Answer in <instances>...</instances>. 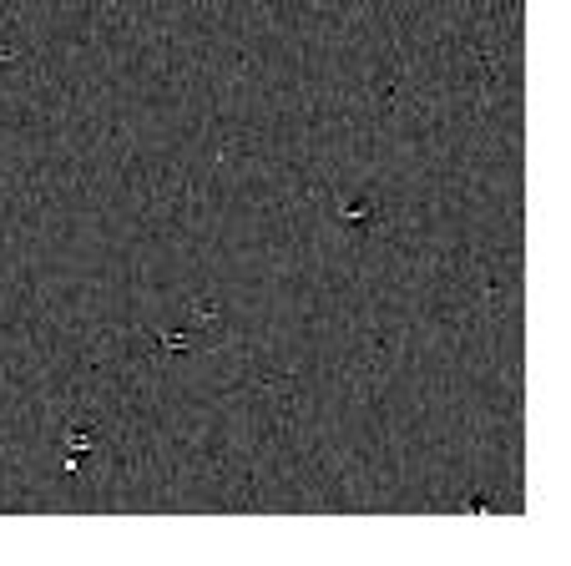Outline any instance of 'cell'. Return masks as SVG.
<instances>
[{
  "label": "cell",
  "instance_id": "obj_2",
  "mask_svg": "<svg viewBox=\"0 0 571 566\" xmlns=\"http://www.w3.org/2000/svg\"><path fill=\"white\" fill-rule=\"evenodd\" d=\"M66 445H71V465H76V460H81V456H86V450H91V445H96V440H91V435H86V430H71V435H66Z\"/></svg>",
  "mask_w": 571,
  "mask_h": 566
},
{
  "label": "cell",
  "instance_id": "obj_1",
  "mask_svg": "<svg viewBox=\"0 0 571 566\" xmlns=\"http://www.w3.org/2000/svg\"><path fill=\"white\" fill-rule=\"evenodd\" d=\"M339 217H344V222H369V217H374V202H369V197H354Z\"/></svg>",
  "mask_w": 571,
  "mask_h": 566
}]
</instances>
